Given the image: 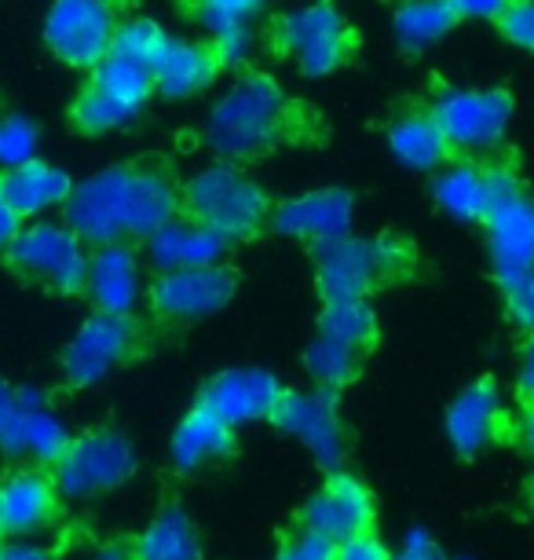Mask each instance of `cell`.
Here are the masks:
<instances>
[{
  "label": "cell",
  "instance_id": "f546056e",
  "mask_svg": "<svg viewBox=\"0 0 534 560\" xmlns=\"http://www.w3.org/2000/svg\"><path fill=\"white\" fill-rule=\"evenodd\" d=\"M319 334L366 355L377 341V315L366 301H327L319 315Z\"/></svg>",
  "mask_w": 534,
  "mask_h": 560
},
{
  "label": "cell",
  "instance_id": "ffe728a7",
  "mask_svg": "<svg viewBox=\"0 0 534 560\" xmlns=\"http://www.w3.org/2000/svg\"><path fill=\"white\" fill-rule=\"evenodd\" d=\"M227 249H232V238H224L194 217H173L146 238V257L158 271L213 268V264H224Z\"/></svg>",
  "mask_w": 534,
  "mask_h": 560
},
{
  "label": "cell",
  "instance_id": "52a82bcc",
  "mask_svg": "<svg viewBox=\"0 0 534 560\" xmlns=\"http://www.w3.org/2000/svg\"><path fill=\"white\" fill-rule=\"evenodd\" d=\"M135 472V447L118 429H92L70 436L67 451L51 465L62 499H99L118 491Z\"/></svg>",
  "mask_w": 534,
  "mask_h": 560
},
{
  "label": "cell",
  "instance_id": "9a60e30c",
  "mask_svg": "<svg viewBox=\"0 0 534 560\" xmlns=\"http://www.w3.org/2000/svg\"><path fill=\"white\" fill-rule=\"evenodd\" d=\"M487 242H490V264L495 279L506 282L534 271V198L517 187L506 198H498L484 217Z\"/></svg>",
  "mask_w": 534,
  "mask_h": 560
},
{
  "label": "cell",
  "instance_id": "d6a6232c",
  "mask_svg": "<svg viewBox=\"0 0 534 560\" xmlns=\"http://www.w3.org/2000/svg\"><path fill=\"white\" fill-rule=\"evenodd\" d=\"M165 40H169V34H165L158 23H151V19H129V23L118 26V37H114L110 51H121V56L151 62L154 67V59H158Z\"/></svg>",
  "mask_w": 534,
  "mask_h": 560
},
{
  "label": "cell",
  "instance_id": "60d3db41",
  "mask_svg": "<svg viewBox=\"0 0 534 560\" xmlns=\"http://www.w3.org/2000/svg\"><path fill=\"white\" fill-rule=\"evenodd\" d=\"M517 396H520V404H534V334L527 337V345H523V352H520Z\"/></svg>",
  "mask_w": 534,
  "mask_h": 560
},
{
  "label": "cell",
  "instance_id": "4dcf8cb0",
  "mask_svg": "<svg viewBox=\"0 0 534 560\" xmlns=\"http://www.w3.org/2000/svg\"><path fill=\"white\" fill-rule=\"evenodd\" d=\"M304 366H308V374H311V382H316V388L341 393V388H348L355 377H359L363 352H355V348L319 334L316 341L308 345V352H304Z\"/></svg>",
  "mask_w": 534,
  "mask_h": 560
},
{
  "label": "cell",
  "instance_id": "3957f363",
  "mask_svg": "<svg viewBox=\"0 0 534 560\" xmlns=\"http://www.w3.org/2000/svg\"><path fill=\"white\" fill-rule=\"evenodd\" d=\"M414 268V249L403 238H359L344 235L330 246H319L316 282L327 301H366L373 290L406 279Z\"/></svg>",
  "mask_w": 534,
  "mask_h": 560
},
{
  "label": "cell",
  "instance_id": "836d02e7",
  "mask_svg": "<svg viewBox=\"0 0 534 560\" xmlns=\"http://www.w3.org/2000/svg\"><path fill=\"white\" fill-rule=\"evenodd\" d=\"M333 553H337V542H330V538H322L319 532H311L304 524H293L282 535L275 560H333Z\"/></svg>",
  "mask_w": 534,
  "mask_h": 560
},
{
  "label": "cell",
  "instance_id": "9c48e42d",
  "mask_svg": "<svg viewBox=\"0 0 534 560\" xmlns=\"http://www.w3.org/2000/svg\"><path fill=\"white\" fill-rule=\"evenodd\" d=\"M275 45L289 56L308 78L333 73L352 51V30L341 12L327 0L300 4L297 12L282 15L275 26Z\"/></svg>",
  "mask_w": 534,
  "mask_h": 560
},
{
  "label": "cell",
  "instance_id": "5bb4252c",
  "mask_svg": "<svg viewBox=\"0 0 534 560\" xmlns=\"http://www.w3.org/2000/svg\"><path fill=\"white\" fill-rule=\"evenodd\" d=\"M297 524L311 527L330 542H348L355 535L373 532L377 524V505L373 494L366 491V483L352 472L333 469L327 483L304 502V510L297 513Z\"/></svg>",
  "mask_w": 534,
  "mask_h": 560
},
{
  "label": "cell",
  "instance_id": "c3c4849f",
  "mask_svg": "<svg viewBox=\"0 0 534 560\" xmlns=\"http://www.w3.org/2000/svg\"><path fill=\"white\" fill-rule=\"evenodd\" d=\"M527 510H531V516H534V477H531V483H527Z\"/></svg>",
  "mask_w": 534,
  "mask_h": 560
},
{
  "label": "cell",
  "instance_id": "5b68a950",
  "mask_svg": "<svg viewBox=\"0 0 534 560\" xmlns=\"http://www.w3.org/2000/svg\"><path fill=\"white\" fill-rule=\"evenodd\" d=\"M154 92V67L151 62L129 59L121 51H110L107 59L92 70V81L73 103V121L81 132L103 136L124 129L135 121Z\"/></svg>",
  "mask_w": 534,
  "mask_h": 560
},
{
  "label": "cell",
  "instance_id": "603a6c76",
  "mask_svg": "<svg viewBox=\"0 0 534 560\" xmlns=\"http://www.w3.org/2000/svg\"><path fill=\"white\" fill-rule=\"evenodd\" d=\"M224 67L209 40L169 37L154 59V92L165 100H191L213 84L216 70Z\"/></svg>",
  "mask_w": 534,
  "mask_h": 560
},
{
  "label": "cell",
  "instance_id": "681fc988",
  "mask_svg": "<svg viewBox=\"0 0 534 560\" xmlns=\"http://www.w3.org/2000/svg\"><path fill=\"white\" fill-rule=\"evenodd\" d=\"M4 538H8V535H4V524H0V542H4Z\"/></svg>",
  "mask_w": 534,
  "mask_h": 560
},
{
  "label": "cell",
  "instance_id": "4316f807",
  "mask_svg": "<svg viewBox=\"0 0 534 560\" xmlns=\"http://www.w3.org/2000/svg\"><path fill=\"white\" fill-rule=\"evenodd\" d=\"M389 147L406 168L417 173H432L450 162V143L439 121L432 118V110H406L389 125Z\"/></svg>",
  "mask_w": 534,
  "mask_h": 560
},
{
  "label": "cell",
  "instance_id": "2e32d148",
  "mask_svg": "<svg viewBox=\"0 0 534 560\" xmlns=\"http://www.w3.org/2000/svg\"><path fill=\"white\" fill-rule=\"evenodd\" d=\"M62 491L51 472L26 465L0 480V524L8 538H29L59 521Z\"/></svg>",
  "mask_w": 534,
  "mask_h": 560
},
{
  "label": "cell",
  "instance_id": "ee69618b",
  "mask_svg": "<svg viewBox=\"0 0 534 560\" xmlns=\"http://www.w3.org/2000/svg\"><path fill=\"white\" fill-rule=\"evenodd\" d=\"M19 231H23V220H19L15 209L8 206V198L0 195V249H8V246H12Z\"/></svg>",
  "mask_w": 534,
  "mask_h": 560
},
{
  "label": "cell",
  "instance_id": "e575fe53",
  "mask_svg": "<svg viewBox=\"0 0 534 560\" xmlns=\"http://www.w3.org/2000/svg\"><path fill=\"white\" fill-rule=\"evenodd\" d=\"M209 45H213V51L224 67H246L257 48V37H253V26L249 23H232V26L209 30Z\"/></svg>",
  "mask_w": 534,
  "mask_h": 560
},
{
  "label": "cell",
  "instance_id": "8d00e7d4",
  "mask_svg": "<svg viewBox=\"0 0 534 560\" xmlns=\"http://www.w3.org/2000/svg\"><path fill=\"white\" fill-rule=\"evenodd\" d=\"M501 298H506L509 323L531 337L534 334V271L506 282V287H501Z\"/></svg>",
  "mask_w": 534,
  "mask_h": 560
},
{
  "label": "cell",
  "instance_id": "74e56055",
  "mask_svg": "<svg viewBox=\"0 0 534 560\" xmlns=\"http://www.w3.org/2000/svg\"><path fill=\"white\" fill-rule=\"evenodd\" d=\"M498 26L517 48L534 51V0H512L509 12L498 19Z\"/></svg>",
  "mask_w": 534,
  "mask_h": 560
},
{
  "label": "cell",
  "instance_id": "30bf717a",
  "mask_svg": "<svg viewBox=\"0 0 534 560\" xmlns=\"http://www.w3.org/2000/svg\"><path fill=\"white\" fill-rule=\"evenodd\" d=\"M118 26L110 0H56L45 19V40L67 67L96 70L110 56Z\"/></svg>",
  "mask_w": 534,
  "mask_h": 560
},
{
  "label": "cell",
  "instance_id": "d4e9b609",
  "mask_svg": "<svg viewBox=\"0 0 534 560\" xmlns=\"http://www.w3.org/2000/svg\"><path fill=\"white\" fill-rule=\"evenodd\" d=\"M232 454H235V425H227L224 418H216L202 404H194L180 418L169 443V458L180 472H198L213 462L232 458Z\"/></svg>",
  "mask_w": 534,
  "mask_h": 560
},
{
  "label": "cell",
  "instance_id": "277c9868",
  "mask_svg": "<svg viewBox=\"0 0 534 560\" xmlns=\"http://www.w3.org/2000/svg\"><path fill=\"white\" fill-rule=\"evenodd\" d=\"M187 217L202 220L224 238H249L271 220L268 195L238 162H216L194 173L183 187Z\"/></svg>",
  "mask_w": 534,
  "mask_h": 560
},
{
  "label": "cell",
  "instance_id": "b9f144b4",
  "mask_svg": "<svg viewBox=\"0 0 534 560\" xmlns=\"http://www.w3.org/2000/svg\"><path fill=\"white\" fill-rule=\"evenodd\" d=\"M0 560H59V557L45 546L26 542V538H12V542H0Z\"/></svg>",
  "mask_w": 534,
  "mask_h": 560
},
{
  "label": "cell",
  "instance_id": "7dc6e473",
  "mask_svg": "<svg viewBox=\"0 0 534 560\" xmlns=\"http://www.w3.org/2000/svg\"><path fill=\"white\" fill-rule=\"evenodd\" d=\"M88 560H132V549H129V538L118 546H103L99 553H92Z\"/></svg>",
  "mask_w": 534,
  "mask_h": 560
},
{
  "label": "cell",
  "instance_id": "8fae6325",
  "mask_svg": "<svg viewBox=\"0 0 534 560\" xmlns=\"http://www.w3.org/2000/svg\"><path fill=\"white\" fill-rule=\"evenodd\" d=\"M140 326L132 315H107L96 312L92 319L73 334V341L62 352V377L73 388L99 385L121 363L140 352Z\"/></svg>",
  "mask_w": 534,
  "mask_h": 560
},
{
  "label": "cell",
  "instance_id": "f35d334b",
  "mask_svg": "<svg viewBox=\"0 0 534 560\" xmlns=\"http://www.w3.org/2000/svg\"><path fill=\"white\" fill-rule=\"evenodd\" d=\"M333 560H392V553H389V546L377 538V532H366V535L348 538V542H341Z\"/></svg>",
  "mask_w": 534,
  "mask_h": 560
},
{
  "label": "cell",
  "instance_id": "ac0fdd59",
  "mask_svg": "<svg viewBox=\"0 0 534 560\" xmlns=\"http://www.w3.org/2000/svg\"><path fill=\"white\" fill-rule=\"evenodd\" d=\"M352 217H355V198L348 191H337V187H327V191H308L286 206H278L271 224L282 235L300 238L319 249L352 235Z\"/></svg>",
  "mask_w": 534,
  "mask_h": 560
},
{
  "label": "cell",
  "instance_id": "d6986e66",
  "mask_svg": "<svg viewBox=\"0 0 534 560\" xmlns=\"http://www.w3.org/2000/svg\"><path fill=\"white\" fill-rule=\"evenodd\" d=\"M506 436V407L495 377H479L465 388L447 410V440L462 458L487 451L490 443Z\"/></svg>",
  "mask_w": 534,
  "mask_h": 560
},
{
  "label": "cell",
  "instance_id": "f1b7e54d",
  "mask_svg": "<svg viewBox=\"0 0 534 560\" xmlns=\"http://www.w3.org/2000/svg\"><path fill=\"white\" fill-rule=\"evenodd\" d=\"M458 26V12L450 0H403L395 8L392 30L406 51H425L443 40Z\"/></svg>",
  "mask_w": 534,
  "mask_h": 560
},
{
  "label": "cell",
  "instance_id": "6da1fadb",
  "mask_svg": "<svg viewBox=\"0 0 534 560\" xmlns=\"http://www.w3.org/2000/svg\"><path fill=\"white\" fill-rule=\"evenodd\" d=\"M180 187L162 168L118 165L73 184L62 213L88 246H107L132 238L146 242L173 217H180Z\"/></svg>",
  "mask_w": 534,
  "mask_h": 560
},
{
  "label": "cell",
  "instance_id": "bcb514c9",
  "mask_svg": "<svg viewBox=\"0 0 534 560\" xmlns=\"http://www.w3.org/2000/svg\"><path fill=\"white\" fill-rule=\"evenodd\" d=\"M517 440L520 447L534 458V404H523L520 410V421H517Z\"/></svg>",
  "mask_w": 534,
  "mask_h": 560
},
{
  "label": "cell",
  "instance_id": "ba28073f",
  "mask_svg": "<svg viewBox=\"0 0 534 560\" xmlns=\"http://www.w3.org/2000/svg\"><path fill=\"white\" fill-rule=\"evenodd\" d=\"M428 110L443 129L450 151L479 158L506 140V129L512 121V96L501 89H458V84H447V89L436 92Z\"/></svg>",
  "mask_w": 534,
  "mask_h": 560
},
{
  "label": "cell",
  "instance_id": "44dd1931",
  "mask_svg": "<svg viewBox=\"0 0 534 560\" xmlns=\"http://www.w3.org/2000/svg\"><path fill=\"white\" fill-rule=\"evenodd\" d=\"M140 257L129 242H107V246L92 249L85 293L96 304V312L132 315V308L140 304Z\"/></svg>",
  "mask_w": 534,
  "mask_h": 560
},
{
  "label": "cell",
  "instance_id": "484cf974",
  "mask_svg": "<svg viewBox=\"0 0 534 560\" xmlns=\"http://www.w3.org/2000/svg\"><path fill=\"white\" fill-rule=\"evenodd\" d=\"M132 560H202V535L180 502H165L143 532L129 538Z\"/></svg>",
  "mask_w": 534,
  "mask_h": 560
},
{
  "label": "cell",
  "instance_id": "7bdbcfd3",
  "mask_svg": "<svg viewBox=\"0 0 534 560\" xmlns=\"http://www.w3.org/2000/svg\"><path fill=\"white\" fill-rule=\"evenodd\" d=\"M392 560H447V557L439 553V546L428 535H411V542H406Z\"/></svg>",
  "mask_w": 534,
  "mask_h": 560
},
{
  "label": "cell",
  "instance_id": "7c38bea8",
  "mask_svg": "<svg viewBox=\"0 0 534 560\" xmlns=\"http://www.w3.org/2000/svg\"><path fill=\"white\" fill-rule=\"evenodd\" d=\"M271 421L297 436L304 447L311 451L322 469H341L344 454H348V436H344V421L337 410V393L330 388H316V393H282Z\"/></svg>",
  "mask_w": 534,
  "mask_h": 560
},
{
  "label": "cell",
  "instance_id": "e0dca14e",
  "mask_svg": "<svg viewBox=\"0 0 534 560\" xmlns=\"http://www.w3.org/2000/svg\"><path fill=\"white\" fill-rule=\"evenodd\" d=\"M282 382L268 370H257V366H235V370H224L216 374L213 382L202 388L198 404L213 410L216 418H224L227 425H246V421H260L275 415L278 399H282Z\"/></svg>",
  "mask_w": 534,
  "mask_h": 560
},
{
  "label": "cell",
  "instance_id": "7402d4cb",
  "mask_svg": "<svg viewBox=\"0 0 534 560\" xmlns=\"http://www.w3.org/2000/svg\"><path fill=\"white\" fill-rule=\"evenodd\" d=\"M70 432L62 429V421L45 407V399L34 393H23L19 399L15 418L8 421L4 440H0V451L8 458L29 462V465H56L59 454L67 451Z\"/></svg>",
  "mask_w": 534,
  "mask_h": 560
},
{
  "label": "cell",
  "instance_id": "4fadbf2b",
  "mask_svg": "<svg viewBox=\"0 0 534 560\" xmlns=\"http://www.w3.org/2000/svg\"><path fill=\"white\" fill-rule=\"evenodd\" d=\"M235 298V275L224 264L213 268H180L158 271L151 282V308L169 323H198L216 315Z\"/></svg>",
  "mask_w": 534,
  "mask_h": 560
},
{
  "label": "cell",
  "instance_id": "d590c367",
  "mask_svg": "<svg viewBox=\"0 0 534 560\" xmlns=\"http://www.w3.org/2000/svg\"><path fill=\"white\" fill-rule=\"evenodd\" d=\"M268 0H194V12L205 30H219L232 23H253V15Z\"/></svg>",
  "mask_w": 534,
  "mask_h": 560
},
{
  "label": "cell",
  "instance_id": "cb8c5ba5",
  "mask_svg": "<svg viewBox=\"0 0 534 560\" xmlns=\"http://www.w3.org/2000/svg\"><path fill=\"white\" fill-rule=\"evenodd\" d=\"M70 191H73V179L67 168L40 162V158L0 173V195L8 198V206L15 209L23 224L51 213L56 206H67Z\"/></svg>",
  "mask_w": 534,
  "mask_h": 560
},
{
  "label": "cell",
  "instance_id": "8992f818",
  "mask_svg": "<svg viewBox=\"0 0 534 560\" xmlns=\"http://www.w3.org/2000/svg\"><path fill=\"white\" fill-rule=\"evenodd\" d=\"M4 253L8 264L37 287L51 293H85L92 249L70 224H51V220L23 224Z\"/></svg>",
  "mask_w": 534,
  "mask_h": 560
},
{
  "label": "cell",
  "instance_id": "83f0119b",
  "mask_svg": "<svg viewBox=\"0 0 534 560\" xmlns=\"http://www.w3.org/2000/svg\"><path fill=\"white\" fill-rule=\"evenodd\" d=\"M432 195L443 213L454 220H479L484 224L487 209H490V165H479L476 158H465V162L443 165V173L436 176Z\"/></svg>",
  "mask_w": 534,
  "mask_h": 560
},
{
  "label": "cell",
  "instance_id": "7a4b0ae2",
  "mask_svg": "<svg viewBox=\"0 0 534 560\" xmlns=\"http://www.w3.org/2000/svg\"><path fill=\"white\" fill-rule=\"evenodd\" d=\"M293 132V103L264 73H249L219 96L205 121L209 151L224 162H253Z\"/></svg>",
  "mask_w": 534,
  "mask_h": 560
},
{
  "label": "cell",
  "instance_id": "f6af8a7d",
  "mask_svg": "<svg viewBox=\"0 0 534 560\" xmlns=\"http://www.w3.org/2000/svg\"><path fill=\"white\" fill-rule=\"evenodd\" d=\"M19 399H23V393H19V388H12V385H0V440H4L8 421L15 418Z\"/></svg>",
  "mask_w": 534,
  "mask_h": 560
},
{
  "label": "cell",
  "instance_id": "1f68e13d",
  "mask_svg": "<svg viewBox=\"0 0 534 560\" xmlns=\"http://www.w3.org/2000/svg\"><path fill=\"white\" fill-rule=\"evenodd\" d=\"M37 125L26 114H0V173L37 158Z\"/></svg>",
  "mask_w": 534,
  "mask_h": 560
},
{
  "label": "cell",
  "instance_id": "ab89813d",
  "mask_svg": "<svg viewBox=\"0 0 534 560\" xmlns=\"http://www.w3.org/2000/svg\"><path fill=\"white\" fill-rule=\"evenodd\" d=\"M454 4L458 19H498L509 12L512 0H450Z\"/></svg>",
  "mask_w": 534,
  "mask_h": 560
}]
</instances>
